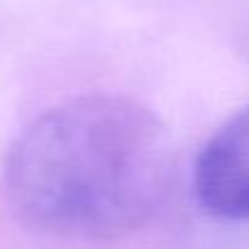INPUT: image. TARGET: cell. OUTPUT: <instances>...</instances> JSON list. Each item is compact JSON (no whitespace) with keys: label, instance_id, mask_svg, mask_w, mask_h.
<instances>
[{"label":"cell","instance_id":"obj_1","mask_svg":"<svg viewBox=\"0 0 249 249\" xmlns=\"http://www.w3.org/2000/svg\"><path fill=\"white\" fill-rule=\"evenodd\" d=\"M174 181L166 124L124 95H81L13 142L3 191L18 220L66 239H117L152 222Z\"/></svg>","mask_w":249,"mask_h":249},{"label":"cell","instance_id":"obj_2","mask_svg":"<svg viewBox=\"0 0 249 249\" xmlns=\"http://www.w3.org/2000/svg\"><path fill=\"white\" fill-rule=\"evenodd\" d=\"M193 191L200 208L225 222H249V105L230 115L203 144Z\"/></svg>","mask_w":249,"mask_h":249}]
</instances>
